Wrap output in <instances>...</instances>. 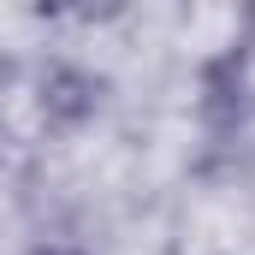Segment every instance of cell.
<instances>
[{
	"mask_svg": "<svg viewBox=\"0 0 255 255\" xmlns=\"http://www.w3.org/2000/svg\"><path fill=\"white\" fill-rule=\"evenodd\" d=\"M101 95H107V77L89 71V65H77V60H48L42 77H36V113L54 130L89 125L101 113Z\"/></svg>",
	"mask_w": 255,
	"mask_h": 255,
	"instance_id": "obj_1",
	"label": "cell"
},
{
	"mask_svg": "<svg viewBox=\"0 0 255 255\" xmlns=\"http://www.w3.org/2000/svg\"><path fill=\"white\" fill-rule=\"evenodd\" d=\"M244 113H250V60L226 48L202 65V119L208 130H238Z\"/></svg>",
	"mask_w": 255,
	"mask_h": 255,
	"instance_id": "obj_2",
	"label": "cell"
},
{
	"mask_svg": "<svg viewBox=\"0 0 255 255\" xmlns=\"http://www.w3.org/2000/svg\"><path fill=\"white\" fill-rule=\"evenodd\" d=\"M30 255H83V250H71V244H36Z\"/></svg>",
	"mask_w": 255,
	"mask_h": 255,
	"instance_id": "obj_3",
	"label": "cell"
}]
</instances>
